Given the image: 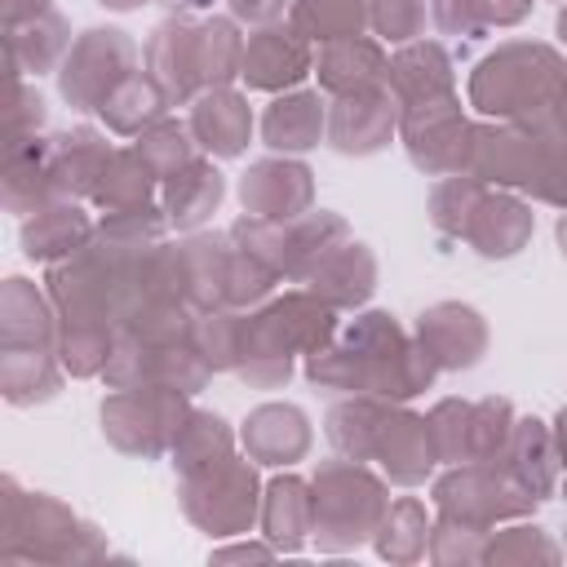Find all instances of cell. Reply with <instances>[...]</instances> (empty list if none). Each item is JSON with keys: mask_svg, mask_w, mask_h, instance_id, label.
I'll use <instances>...</instances> for the list:
<instances>
[{"mask_svg": "<svg viewBox=\"0 0 567 567\" xmlns=\"http://www.w3.org/2000/svg\"><path fill=\"white\" fill-rule=\"evenodd\" d=\"M558 452H563V465H567V408L558 416Z\"/></svg>", "mask_w": 567, "mask_h": 567, "instance_id": "obj_40", "label": "cell"}, {"mask_svg": "<svg viewBox=\"0 0 567 567\" xmlns=\"http://www.w3.org/2000/svg\"><path fill=\"white\" fill-rule=\"evenodd\" d=\"M315 527V496H306L301 478H275L266 496V532L275 545L297 549Z\"/></svg>", "mask_w": 567, "mask_h": 567, "instance_id": "obj_29", "label": "cell"}, {"mask_svg": "<svg viewBox=\"0 0 567 567\" xmlns=\"http://www.w3.org/2000/svg\"><path fill=\"white\" fill-rule=\"evenodd\" d=\"M58 390V368L49 350H4V394L13 403H35Z\"/></svg>", "mask_w": 567, "mask_h": 567, "instance_id": "obj_33", "label": "cell"}, {"mask_svg": "<svg viewBox=\"0 0 567 567\" xmlns=\"http://www.w3.org/2000/svg\"><path fill=\"white\" fill-rule=\"evenodd\" d=\"M146 58H151V75L159 80L168 102H186V97L221 89L230 75H239L244 44L226 18H208V22L173 18V22L155 27Z\"/></svg>", "mask_w": 567, "mask_h": 567, "instance_id": "obj_4", "label": "cell"}, {"mask_svg": "<svg viewBox=\"0 0 567 567\" xmlns=\"http://www.w3.org/2000/svg\"><path fill=\"white\" fill-rule=\"evenodd\" d=\"M151 182H155V168L142 159V151H115L93 199L115 217V213H133V208H146L151 199Z\"/></svg>", "mask_w": 567, "mask_h": 567, "instance_id": "obj_28", "label": "cell"}, {"mask_svg": "<svg viewBox=\"0 0 567 567\" xmlns=\"http://www.w3.org/2000/svg\"><path fill=\"white\" fill-rule=\"evenodd\" d=\"M470 102L514 124L549 120L567 102V66L545 44H505L478 62L470 80Z\"/></svg>", "mask_w": 567, "mask_h": 567, "instance_id": "obj_2", "label": "cell"}, {"mask_svg": "<svg viewBox=\"0 0 567 567\" xmlns=\"http://www.w3.org/2000/svg\"><path fill=\"white\" fill-rule=\"evenodd\" d=\"M164 102H168V93L159 89V80L133 71L97 111H102V120H106L115 133H146V128L164 115Z\"/></svg>", "mask_w": 567, "mask_h": 567, "instance_id": "obj_27", "label": "cell"}, {"mask_svg": "<svg viewBox=\"0 0 567 567\" xmlns=\"http://www.w3.org/2000/svg\"><path fill=\"white\" fill-rule=\"evenodd\" d=\"M385 536H381V554L394 558L399 554V540H412L416 549H425V509L416 501H399L390 505V514L381 518Z\"/></svg>", "mask_w": 567, "mask_h": 567, "instance_id": "obj_35", "label": "cell"}, {"mask_svg": "<svg viewBox=\"0 0 567 567\" xmlns=\"http://www.w3.org/2000/svg\"><path fill=\"white\" fill-rule=\"evenodd\" d=\"M89 244V217L66 204V199H53L44 204L27 226H22V252L35 257V261H53V257H71Z\"/></svg>", "mask_w": 567, "mask_h": 567, "instance_id": "obj_21", "label": "cell"}, {"mask_svg": "<svg viewBox=\"0 0 567 567\" xmlns=\"http://www.w3.org/2000/svg\"><path fill=\"white\" fill-rule=\"evenodd\" d=\"M137 151H142V159L155 168V177H168V173H177L182 164L195 159V155H190V133H186L177 120H155V124L137 137Z\"/></svg>", "mask_w": 567, "mask_h": 567, "instance_id": "obj_34", "label": "cell"}, {"mask_svg": "<svg viewBox=\"0 0 567 567\" xmlns=\"http://www.w3.org/2000/svg\"><path fill=\"white\" fill-rule=\"evenodd\" d=\"M558 35H563V44H567V9L558 13Z\"/></svg>", "mask_w": 567, "mask_h": 567, "instance_id": "obj_43", "label": "cell"}, {"mask_svg": "<svg viewBox=\"0 0 567 567\" xmlns=\"http://www.w3.org/2000/svg\"><path fill=\"white\" fill-rule=\"evenodd\" d=\"M532 0H434V22L447 35H483L487 27H514Z\"/></svg>", "mask_w": 567, "mask_h": 567, "instance_id": "obj_31", "label": "cell"}, {"mask_svg": "<svg viewBox=\"0 0 567 567\" xmlns=\"http://www.w3.org/2000/svg\"><path fill=\"white\" fill-rule=\"evenodd\" d=\"M558 244H563V257H567V217L558 221Z\"/></svg>", "mask_w": 567, "mask_h": 567, "instance_id": "obj_42", "label": "cell"}, {"mask_svg": "<svg viewBox=\"0 0 567 567\" xmlns=\"http://www.w3.org/2000/svg\"><path fill=\"white\" fill-rule=\"evenodd\" d=\"M173 465L186 474V470H199V465H208V461H217V456H230V430H226V421L221 416H213V412H190L186 416V425H182V434H177V443H173Z\"/></svg>", "mask_w": 567, "mask_h": 567, "instance_id": "obj_32", "label": "cell"}, {"mask_svg": "<svg viewBox=\"0 0 567 567\" xmlns=\"http://www.w3.org/2000/svg\"><path fill=\"white\" fill-rule=\"evenodd\" d=\"M27 120L40 124V120H44V102H40L35 89L18 84V106H13V115H9V142H22V137H27Z\"/></svg>", "mask_w": 567, "mask_h": 567, "instance_id": "obj_37", "label": "cell"}, {"mask_svg": "<svg viewBox=\"0 0 567 567\" xmlns=\"http://www.w3.org/2000/svg\"><path fill=\"white\" fill-rule=\"evenodd\" d=\"M4 350H53L58 341V323L49 319L40 292L27 279H9L4 284Z\"/></svg>", "mask_w": 567, "mask_h": 567, "instance_id": "obj_24", "label": "cell"}, {"mask_svg": "<svg viewBox=\"0 0 567 567\" xmlns=\"http://www.w3.org/2000/svg\"><path fill=\"white\" fill-rule=\"evenodd\" d=\"M310 71V49L301 31H284V27H266L244 44V66L239 75L252 89H284L297 84Z\"/></svg>", "mask_w": 567, "mask_h": 567, "instance_id": "obj_15", "label": "cell"}, {"mask_svg": "<svg viewBox=\"0 0 567 567\" xmlns=\"http://www.w3.org/2000/svg\"><path fill=\"white\" fill-rule=\"evenodd\" d=\"M244 447L266 465H292L310 447V425L292 403H266L244 421Z\"/></svg>", "mask_w": 567, "mask_h": 567, "instance_id": "obj_17", "label": "cell"}, {"mask_svg": "<svg viewBox=\"0 0 567 567\" xmlns=\"http://www.w3.org/2000/svg\"><path fill=\"white\" fill-rule=\"evenodd\" d=\"M390 75V62L381 58V49L363 35L354 40H337V44H323L319 53V80L328 93H354V89H377L381 80Z\"/></svg>", "mask_w": 567, "mask_h": 567, "instance_id": "obj_20", "label": "cell"}, {"mask_svg": "<svg viewBox=\"0 0 567 567\" xmlns=\"http://www.w3.org/2000/svg\"><path fill=\"white\" fill-rule=\"evenodd\" d=\"M261 133H266L270 151H310L319 142V133H323V102H319V93L279 97L266 111Z\"/></svg>", "mask_w": 567, "mask_h": 567, "instance_id": "obj_26", "label": "cell"}, {"mask_svg": "<svg viewBox=\"0 0 567 567\" xmlns=\"http://www.w3.org/2000/svg\"><path fill=\"white\" fill-rule=\"evenodd\" d=\"M372 22L385 40H412L425 22V0H372Z\"/></svg>", "mask_w": 567, "mask_h": 567, "instance_id": "obj_36", "label": "cell"}, {"mask_svg": "<svg viewBox=\"0 0 567 567\" xmlns=\"http://www.w3.org/2000/svg\"><path fill=\"white\" fill-rule=\"evenodd\" d=\"M390 89L399 111L403 106H421V102H439L452 97V62L439 44H412L390 62Z\"/></svg>", "mask_w": 567, "mask_h": 567, "instance_id": "obj_18", "label": "cell"}, {"mask_svg": "<svg viewBox=\"0 0 567 567\" xmlns=\"http://www.w3.org/2000/svg\"><path fill=\"white\" fill-rule=\"evenodd\" d=\"M306 377L315 385L332 390H363L377 399H412L430 385L434 359L425 346H412L399 323L381 310L350 323L341 346H319L306 363Z\"/></svg>", "mask_w": 567, "mask_h": 567, "instance_id": "obj_1", "label": "cell"}, {"mask_svg": "<svg viewBox=\"0 0 567 567\" xmlns=\"http://www.w3.org/2000/svg\"><path fill=\"white\" fill-rule=\"evenodd\" d=\"M133 62H137V44L124 31H115V27L84 31V40L66 53V62L58 71L62 97L75 111H97L133 75Z\"/></svg>", "mask_w": 567, "mask_h": 567, "instance_id": "obj_9", "label": "cell"}, {"mask_svg": "<svg viewBox=\"0 0 567 567\" xmlns=\"http://www.w3.org/2000/svg\"><path fill=\"white\" fill-rule=\"evenodd\" d=\"M385 487L354 461H328L315 474V536L323 549L359 545L385 518Z\"/></svg>", "mask_w": 567, "mask_h": 567, "instance_id": "obj_6", "label": "cell"}, {"mask_svg": "<svg viewBox=\"0 0 567 567\" xmlns=\"http://www.w3.org/2000/svg\"><path fill=\"white\" fill-rule=\"evenodd\" d=\"M368 22V4L363 0H297L292 4V27L306 40L319 44H337V40H354Z\"/></svg>", "mask_w": 567, "mask_h": 567, "instance_id": "obj_30", "label": "cell"}, {"mask_svg": "<svg viewBox=\"0 0 567 567\" xmlns=\"http://www.w3.org/2000/svg\"><path fill=\"white\" fill-rule=\"evenodd\" d=\"M505 470L514 474V483L523 492H532L536 501L549 496L554 487V443L545 434L540 421H518L509 430V447H505Z\"/></svg>", "mask_w": 567, "mask_h": 567, "instance_id": "obj_25", "label": "cell"}, {"mask_svg": "<svg viewBox=\"0 0 567 567\" xmlns=\"http://www.w3.org/2000/svg\"><path fill=\"white\" fill-rule=\"evenodd\" d=\"M102 4H111V9H137V4H146V0H102Z\"/></svg>", "mask_w": 567, "mask_h": 567, "instance_id": "obj_41", "label": "cell"}, {"mask_svg": "<svg viewBox=\"0 0 567 567\" xmlns=\"http://www.w3.org/2000/svg\"><path fill=\"white\" fill-rule=\"evenodd\" d=\"M399 124V102L377 84V89H354V93H341L332 115H328V142L341 151V155H368V151H381L390 142Z\"/></svg>", "mask_w": 567, "mask_h": 567, "instance_id": "obj_11", "label": "cell"}, {"mask_svg": "<svg viewBox=\"0 0 567 567\" xmlns=\"http://www.w3.org/2000/svg\"><path fill=\"white\" fill-rule=\"evenodd\" d=\"M328 439L337 452H346L350 461H368L377 456L394 483H421L425 470L434 465V434L425 416L412 412H394L377 399H354V403H337L328 412Z\"/></svg>", "mask_w": 567, "mask_h": 567, "instance_id": "obj_3", "label": "cell"}, {"mask_svg": "<svg viewBox=\"0 0 567 567\" xmlns=\"http://www.w3.org/2000/svg\"><path fill=\"white\" fill-rule=\"evenodd\" d=\"M186 514L208 527L213 536H230L244 532L252 523L257 509V478L244 461L235 456H217L199 470H186Z\"/></svg>", "mask_w": 567, "mask_h": 567, "instance_id": "obj_10", "label": "cell"}, {"mask_svg": "<svg viewBox=\"0 0 567 567\" xmlns=\"http://www.w3.org/2000/svg\"><path fill=\"white\" fill-rule=\"evenodd\" d=\"M190 133L199 137L204 151L213 155H239L248 133H252V115H248V102L230 89H208L199 93L195 102V115H190Z\"/></svg>", "mask_w": 567, "mask_h": 567, "instance_id": "obj_19", "label": "cell"}, {"mask_svg": "<svg viewBox=\"0 0 567 567\" xmlns=\"http://www.w3.org/2000/svg\"><path fill=\"white\" fill-rule=\"evenodd\" d=\"M461 235L474 244V252H483V257H514L523 244H527V235H532V213L518 204V199H509V195H478L474 199V208H470V217H465V226H461Z\"/></svg>", "mask_w": 567, "mask_h": 567, "instance_id": "obj_16", "label": "cell"}, {"mask_svg": "<svg viewBox=\"0 0 567 567\" xmlns=\"http://www.w3.org/2000/svg\"><path fill=\"white\" fill-rule=\"evenodd\" d=\"M239 195L257 221H292L310 204V168L288 159H261L244 173Z\"/></svg>", "mask_w": 567, "mask_h": 567, "instance_id": "obj_12", "label": "cell"}, {"mask_svg": "<svg viewBox=\"0 0 567 567\" xmlns=\"http://www.w3.org/2000/svg\"><path fill=\"white\" fill-rule=\"evenodd\" d=\"M416 332H421V346L434 359V368H474L483 359V346H487L483 319L470 306H456V301L430 306L421 315Z\"/></svg>", "mask_w": 567, "mask_h": 567, "instance_id": "obj_13", "label": "cell"}, {"mask_svg": "<svg viewBox=\"0 0 567 567\" xmlns=\"http://www.w3.org/2000/svg\"><path fill=\"white\" fill-rule=\"evenodd\" d=\"M40 9H49V0H9V27H13V22L35 18Z\"/></svg>", "mask_w": 567, "mask_h": 567, "instance_id": "obj_39", "label": "cell"}, {"mask_svg": "<svg viewBox=\"0 0 567 567\" xmlns=\"http://www.w3.org/2000/svg\"><path fill=\"white\" fill-rule=\"evenodd\" d=\"M111 146L102 133L93 128H71V133H58L49 137V177H53V190L58 199H71V195H93L106 164H111Z\"/></svg>", "mask_w": 567, "mask_h": 567, "instance_id": "obj_14", "label": "cell"}, {"mask_svg": "<svg viewBox=\"0 0 567 567\" xmlns=\"http://www.w3.org/2000/svg\"><path fill=\"white\" fill-rule=\"evenodd\" d=\"M284 4H288V0H230V9H235L239 18H257V22L275 18Z\"/></svg>", "mask_w": 567, "mask_h": 567, "instance_id": "obj_38", "label": "cell"}, {"mask_svg": "<svg viewBox=\"0 0 567 567\" xmlns=\"http://www.w3.org/2000/svg\"><path fill=\"white\" fill-rule=\"evenodd\" d=\"M434 501H439L447 527L478 532V536L492 518H509V514H523L536 505V496L523 492L505 465L501 470L496 465H465L434 487Z\"/></svg>", "mask_w": 567, "mask_h": 567, "instance_id": "obj_8", "label": "cell"}, {"mask_svg": "<svg viewBox=\"0 0 567 567\" xmlns=\"http://www.w3.org/2000/svg\"><path fill=\"white\" fill-rule=\"evenodd\" d=\"M221 173L208 164V159H190L182 164L177 173H168V186H164V217L173 226H199L217 199H221Z\"/></svg>", "mask_w": 567, "mask_h": 567, "instance_id": "obj_23", "label": "cell"}, {"mask_svg": "<svg viewBox=\"0 0 567 567\" xmlns=\"http://www.w3.org/2000/svg\"><path fill=\"white\" fill-rule=\"evenodd\" d=\"M372 279H377L372 252L363 244H341L319 261V270L310 275V288L328 306H359L372 292Z\"/></svg>", "mask_w": 567, "mask_h": 567, "instance_id": "obj_22", "label": "cell"}, {"mask_svg": "<svg viewBox=\"0 0 567 567\" xmlns=\"http://www.w3.org/2000/svg\"><path fill=\"white\" fill-rule=\"evenodd\" d=\"M337 319L323 297L292 292L275 306H266L252 319H239V354L235 368L252 385H279L292 372V350H319L332 337Z\"/></svg>", "mask_w": 567, "mask_h": 567, "instance_id": "obj_5", "label": "cell"}, {"mask_svg": "<svg viewBox=\"0 0 567 567\" xmlns=\"http://www.w3.org/2000/svg\"><path fill=\"white\" fill-rule=\"evenodd\" d=\"M186 425L182 390L173 385H128L102 403V430L120 452L155 456L164 443H177Z\"/></svg>", "mask_w": 567, "mask_h": 567, "instance_id": "obj_7", "label": "cell"}]
</instances>
